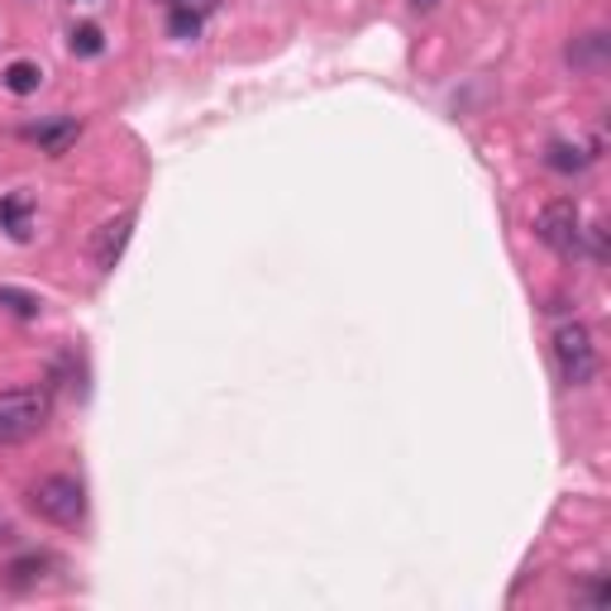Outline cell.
Here are the masks:
<instances>
[{"instance_id":"obj_1","label":"cell","mask_w":611,"mask_h":611,"mask_svg":"<svg viewBox=\"0 0 611 611\" xmlns=\"http://www.w3.org/2000/svg\"><path fill=\"white\" fill-rule=\"evenodd\" d=\"M49 411H53V401H49V392H39V387L0 392V444L34 440V435L49 426Z\"/></svg>"},{"instance_id":"obj_2","label":"cell","mask_w":611,"mask_h":611,"mask_svg":"<svg viewBox=\"0 0 611 611\" xmlns=\"http://www.w3.org/2000/svg\"><path fill=\"white\" fill-rule=\"evenodd\" d=\"M29 506H34L43 521H53V526H82L86 487L77 483V478H67V473H49V478H39V483L29 487Z\"/></svg>"},{"instance_id":"obj_3","label":"cell","mask_w":611,"mask_h":611,"mask_svg":"<svg viewBox=\"0 0 611 611\" xmlns=\"http://www.w3.org/2000/svg\"><path fill=\"white\" fill-rule=\"evenodd\" d=\"M555 363L569 387H588L598 377V344H592V330L583 320H569L555 330Z\"/></svg>"},{"instance_id":"obj_4","label":"cell","mask_w":611,"mask_h":611,"mask_svg":"<svg viewBox=\"0 0 611 611\" xmlns=\"http://www.w3.org/2000/svg\"><path fill=\"white\" fill-rule=\"evenodd\" d=\"M535 235H540V244H549L555 254H578V239H583V215H578V206L569 196L549 201V206L540 211V221H535Z\"/></svg>"},{"instance_id":"obj_5","label":"cell","mask_w":611,"mask_h":611,"mask_svg":"<svg viewBox=\"0 0 611 611\" xmlns=\"http://www.w3.org/2000/svg\"><path fill=\"white\" fill-rule=\"evenodd\" d=\"M129 235H135V211H125V215H115V221H106L92 235V264L100 272L115 268V264H120V254H125V244H129Z\"/></svg>"},{"instance_id":"obj_6","label":"cell","mask_w":611,"mask_h":611,"mask_svg":"<svg viewBox=\"0 0 611 611\" xmlns=\"http://www.w3.org/2000/svg\"><path fill=\"white\" fill-rule=\"evenodd\" d=\"M77 135H82V125L72 120V115H57V120H39V125H24V139L29 143H39L43 153H67L72 143H77Z\"/></svg>"},{"instance_id":"obj_7","label":"cell","mask_w":611,"mask_h":611,"mask_svg":"<svg viewBox=\"0 0 611 611\" xmlns=\"http://www.w3.org/2000/svg\"><path fill=\"white\" fill-rule=\"evenodd\" d=\"M545 163H549V168H555V172H578V168H588V163H592V153H583V149H574V143H549Z\"/></svg>"},{"instance_id":"obj_8","label":"cell","mask_w":611,"mask_h":611,"mask_svg":"<svg viewBox=\"0 0 611 611\" xmlns=\"http://www.w3.org/2000/svg\"><path fill=\"white\" fill-rule=\"evenodd\" d=\"M39 82H43V72L34 63H10L6 67V86L14 96H29V92H39Z\"/></svg>"},{"instance_id":"obj_9","label":"cell","mask_w":611,"mask_h":611,"mask_svg":"<svg viewBox=\"0 0 611 611\" xmlns=\"http://www.w3.org/2000/svg\"><path fill=\"white\" fill-rule=\"evenodd\" d=\"M0 306H10L14 315H24V320H34L43 311V301L39 297H29V292H14V287H0Z\"/></svg>"},{"instance_id":"obj_10","label":"cell","mask_w":611,"mask_h":611,"mask_svg":"<svg viewBox=\"0 0 611 611\" xmlns=\"http://www.w3.org/2000/svg\"><path fill=\"white\" fill-rule=\"evenodd\" d=\"M0 221H6V229L14 239L29 235V206H24V201H6V206H0Z\"/></svg>"},{"instance_id":"obj_11","label":"cell","mask_w":611,"mask_h":611,"mask_svg":"<svg viewBox=\"0 0 611 611\" xmlns=\"http://www.w3.org/2000/svg\"><path fill=\"white\" fill-rule=\"evenodd\" d=\"M168 29H172L178 39H196V34H201V14H196V10H172Z\"/></svg>"},{"instance_id":"obj_12","label":"cell","mask_w":611,"mask_h":611,"mask_svg":"<svg viewBox=\"0 0 611 611\" xmlns=\"http://www.w3.org/2000/svg\"><path fill=\"white\" fill-rule=\"evenodd\" d=\"M72 53H86V57H96L100 53V29H77V34H72Z\"/></svg>"},{"instance_id":"obj_13","label":"cell","mask_w":611,"mask_h":611,"mask_svg":"<svg viewBox=\"0 0 611 611\" xmlns=\"http://www.w3.org/2000/svg\"><path fill=\"white\" fill-rule=\"evenodd\" d=\"M172 6H178V10H196V14H201V10H211L215 0H172Z\"/></svg>"},{"instance_id":"obj_14","label":"cell","mask_w":611,"mask_h":611,"mask_svg":"<svg viewBox=\"0 0 611 611\" xmlns=\"http://www.w3.org/2000/svg\"><path fill=\"white\" fill-rule=\"evenodd\" d=\"M411 6H416V10H435V6H440V0H411Z\"/></svg>"}]
</instances>
